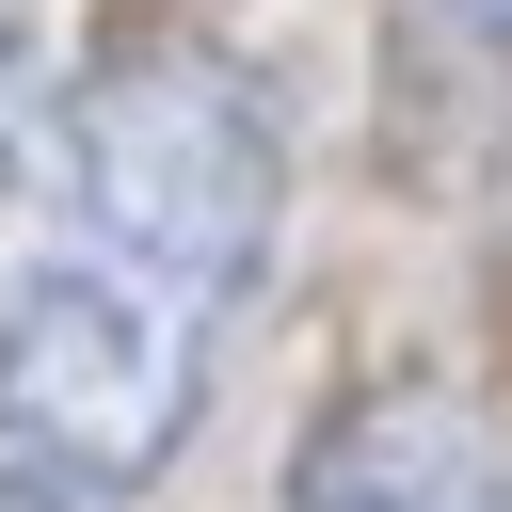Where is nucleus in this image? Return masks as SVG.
Returning <instances> with one entry per match:
<instances>
[{"label": "nucleus", "mask_w": 512, "mask_h": 512, "mask_svg": "<svg viewBox=\"0 0 512 512\" xmlns=\"http://www.w3.org/2000/svg\"><path fill=\"white\" fill-rule=\"evenodd\" d=\"M0 512H96V480H64V464H16V480H0Z\"/></svg>", "instance_id": "obj_3"}, {"label": "nucleus", "mask_w": 512, "mask_h": 512, "mask_svg": "<svg viewBox=\"0 0 512 512\" xmlns=\"http://www.w3.org/2000/svg\"><path fill=\"white\" fill-rule=\"evenodd\" d=\"M448 16H480V32H496V48H512V0H448Z\"/></svg>", "instance_id": "obj_5"}, {"label": "nucleus", "mask_w": 512, "mask_h": 512, "mask_svg": "<svg viewBox=\"0 0 512 512\" xmlns=\"http://www.w3.org/2000/svg\"><path fill=\"white\" fill-rule=\"evenodd\" d=\"M288 224L272 80L208 32H112L64 80L48 240L0 288V448L96 496L160 480Z\"/></svg>", "instance_id": "obj_1"}, {"label": "nucleus", "mask_w": 512, "mask_h": 512, "mask_svg": "<svg viewBox=\"0 0 512 512\" xmlns=\"http://www.w3.org/2000/svg\"><path fill=\"white\" fill-rule=\"evenodd\" d=\"M16 128H32V48L0 32V160H16Z\"/></svg>", "instance_id": "obj_4"}, {"label": "nucleus", "mask_w": 512, "mask_h": 512, "mask_svg": "<svg viewBox=\"0 0 512 512\" xmlns=\"http://www.w3.org/2000/svg\"><path fill=\"white\" fill-rule=\"evenodd\" d=\"M288 512H512V448L480 400L400 368V384H352L288 448Z\"/></svg>", "instance_id": "obj_2"}]
</instances>
